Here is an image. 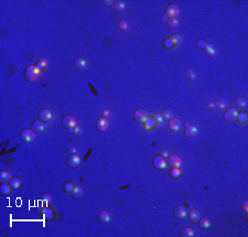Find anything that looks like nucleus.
<instances>
[{
  "instance_id": "nucleus-1",
  "label": "nucleus",
  "mask_w": 248,
  "mask_h": 237,
  "mask_svg": "<svg viewBox=\"0 0 248 237\" xmlns=\"http://www.w3.org/2000/svg\"><path fill=\"white\" fill-rule=\"evenodd\" d=\"M24 77L30 83H35L41 77V69L37 65H29L24 69Z\"/></svg>"
},
{
  "instance_id": "nucleus-2",
  "label": "nucleus",
  "mask_w": 248,
  "mask_h": 237,
  "mask_svg": "<svg viewBox=\"0 0 248 237\" xmlns=\"http://www.w3.org/2000/svg\"><path fill=\"white\" fill-rule=\"evenodd\" d=\"M238 110L236 108H228V109L225 110L224 113V120L227 122H237V116H238Z\"/></svg>"
},
{
  "instance_id": "nucleus-3",
  "label": "nucleus",
  "mask_w": 248,
  "mask_h": 237,
  "mask_svg": "<svg viewBox=\"0 0 248 237\" xmlns=\"http://www.w3.org/2000/svg\"><path fill=\"white\" fill-rule=\"evenodd\" d=\"M20 138L24 142H32L37 138V133H34L32 129H23L20 133Z\"/></svg>"
},
{
  "instance_id": "nucleus-4",
  "label": "nucleus",
  "mask_w": 248,
  "mask_h": 237,
  "mask_svg": "<svg viewBox=\"0 0 248 237\" xmlns=\"http://www.w3.org/2000/svg\"><path fill=\"white\" fill-rule=\"evenodd\" d=\"M148 117H149V115H148L147 110L142 109V108H139L133 113V119L139 124H143Z\"/></svg>"
},
{
  "instance_id": "nucleus-5",
  "label": "nucleus",
  "mask_w": 248,
  "mask_h": 237,
  "mask_svg": "<svg viewBox=\"0 0 248 237\" xmlns=\"http://www.w3.org/2000/svg\"><path fill=\"white\" fill-rule=\"evenodd\" d=\"M32 130L37 133H44L48 128H49V125L45 124V122H41V120H35V122H32V126H31Z\"/></svg>"
},
{
  "instance_id": "nucleus-6",
  "label": "nucleus",
  "mask_w": 248,
  "mask_h": 237,
  "mask_svg": "<svg viewBox=\"0 0 248 237\" xmlns=\"http://www.w3.org/2000/svg\"><path fill=\"white\" fill-rule=\"evenodd\" d=\"M81 162H82L81 158H80L76 153H74V154H69V156L67 157V159H66L67 165H69V168H72V169H75V168H77V167H80Z\"/></svg>"
},
{
  "instance_id": "nucleus-7",
  "label": "nucleus",
  "mask_w": 248,
  "mask_h": 237,
  "mask_svg": "<svg viewBox=\"0 0 248 237\" xmlns=\"http://www.w3.org/2000/svg\"><path fill=\"white\" fill-rule=\"evenodd\" d=\"M180 12V8L176 5L172 3V5H169V6L165 8V15L167 16L169 19H174L176 16L179 15Z\"/></svg>"
},
{
  "instance_id": "nucleus-8",
  "label": "nucleus",
  "mask_w": 248,
  "mask_h": 237,
  "mask_svg": "<svg viewBox=\"0 0 248 237\" xmlns=\"http://www.w3.org/2000/svg\"><path fill=\"white\" fill-rule=\"evenodd\" d=\"M38 117H39V120H41V122H48L52 118V113H51V110H50L49 108H42V109L39 110Z\"/></svg>"
},
{
  "instance_id": "nucleus-9",
  "label": "nucleus",
  "mask_w": 248,
  "mask_h": 237,
  "mask_svg": "<svg viewBox=\"0 0 248 237\" xmlns=\"http://www.w3.org/2000/svg\"><path fill=\"white\" fill-rule=\"evenodd\" d=\"M152 164L157 170H163L165 168V165H167V162H165V158L162 156H156L152 160Z\"/></svg>"
},
{
  "instance_id": "nucleus-10",
  "label": "nucleus",
  "mask_w": 248,
  "mask_h": 237,
  "mask_svg": "<svg viewBox=\"0 0 248 237\" xmlns=\"http://www.w3.org/2000/svg\"><path fill=\"white\" fill-rule=\"evenodd\" d=\"M96 128H97L98 131L101 133H105L107 130L109 129V122H108V119L106 118H99L96 122Z\"/></svg>"
},
{
  "instance_id": "nucleus-11",
  "label": "nucleus",
  "mask_w": 248,
  "mask_h": 237,
  "mask_svg": "<svg viewBox=\"0 0 248 237\" xmlns=\"http://www.w3.org/2000/svg\"><path fill=\"white\" fill-rule=\"evenodd\" d=\"M168 163H169V165H170L171 168H180L182 165L181 157L178 156V154H172V156L169 157Z\"/></svg>"
},
{
  "instance_id": "nucleus-12",
  "label": "nucleus",
  "mask_w": 248,
  "mask_h": 237,
  "mask_svg": "<svg viewBox=\"0 0 248 237\" xmlns=\"http://www.w3.org/2000/svg\"><path fill=\"white\" fill-rule=\"evenodd\" d=\"M181 120L179 118H172L169 120V129L173 133H178L181 128Z\"/></svg>"
},
{
  "instance_id": "nucleus-13",
  "label": "nucleus",
  "mask_w": 248,
  "mask_h": 237,
  "mask_svg": "<svg viewBox=\"0 0 248 237\" xmlns=\"http://www.w3.org/2000/svg\"><path fill=\"white\" fill-rule=\"evenodd\" d=\"M62 124H63V126H65L66 128H72V127H75L76 126V120L74 117H72V116H64L63 119H62Z\"/></svg>"
},
{
  "instance_id": "nucleus-14",
  "label": "nucleus",
  "mask_w": 248,
  "mask_h": 237,
  "mask_svg": "<svg viewBox=\"0 0 248 237\" xmlns=\"http://www.w3.org/2000/svg\"><path fill=\"white\" fill-rule=\"evenodd\" d=\"M201 216H202V215H201V212H200L199 210H196V208H193V210L190 211L188 217L191 223H197L200 218H201Z\"/></svg>"
},
{
  "instance_id": "nucleus-15",
  "label": "nucleus",
  "mask_w": 248,
  "mask_h": 237,
  "mask_svg": "<svg viewBox=\"0 0 248 237\" xmlns=\"http://www.w3.org/2000/svg\"><path fill=\"white\" fill-rule=\"evenodd\" d=\"M73 64H74V67H75L76 69H78V71H83V69H85L87 66L86 61H85L83 58H76L75 60H74V63Z\"/></svg>"
},
{
  "instance_id": "nucleus-16",
  "label": "nucleus",
  "mask_w": 248,
  "mask_h": 237,
  "mask_svg": "<svg viewBox=\"0 0 248 237\" xmlns=\"http://www.w3.org/2000/svg\"><path fill=\"white\" fill-rule=\"evenodd\" d=\"M97 217H98V221H99V223H101V224H107V223L109 222V220H110L109 213H108L107 211H105V210H103V211L99 212Z\"/></svg>"
},
{
  "instance_id": "nucleus-17",
  "label": "nucleus",
  "mask_w": 248,
  "mask_h": 237,
  "mask_svg": "<svg viewBox=\"0 0 248 237\" xmlns=\"http://www.w3.org/2000/svg\"><path fill=\"white\" fill-rule=\"evenodd\" d=\"M173 213H174V216H175L176 218H179V220H182V218H184V217L186 216V211H185V208L181 205L176 206V207L174 208Z\"/></svg>"
},
{
  "instance_id": "nucleus-18",
  "label": "nucleus",
  "mask_w": 248,
  "mask_h": 237,
  "mask_svg": "<svg viewBox=\"0 0 248 237\" xmlns=\"http://www.w3.org/2000/svg\"><path fill=\"white\" fill-rule=\"evenodd\" d=\"M143 127L146 130H152L157 127V122H156V119L153 117H148L146 119V122H143Z\"/></svg>"
},
{
  "instance_id": "nucleus-19",
  "label": "nucleus",
  "mask_w": 248,
  "mask_h": 237,
  "mask_svg": "<svg viewBox=\"0 0 248 237\" xmlns=\"http://www.w3.org/2000/svg\"><path fill=\"white\" fill-rule=\"evenodd\" d=\"M196 133H197V128L195 127V126H188V127H185L184 129V135L188 138H193L194 136L196 135Z\"/></svg>"
},
{
  "instance_id": "nucleus-20",
  "label": "nucleus",
  "mask_w": 248,
  "mask_h": 237,
  "mask_svg": "<svg viewBox=\"0 0 248 237\" xmlns=\"http://www.w3.org/2000/svg\"><path fill=\"white\" fill-rule=\"evenodd\" d=\"M71 195H72L74 199H82L84 195V190L81 186H74L73 191L71 192Z\"/></svg>"
},
{
  "instance_id": "nucleus-21",
  "label": "nucleus",
  "mask_w": 248,
  "mask_h": 237,
  "mask_svg": "<svg viewBox=\"0 0 248 237\" xmlns=\"http://www.w3.org/2000/svg\"><path fill=\"white\" fill-rule=\"evenodd\" d=\"M11 179H12L11 173H10L9 171L2 170L1 172H0V180H1V182H2V183L10 182V181H11Z\"/></svg>"
},
{
  "instance_id": "nucleus-22",
  "label": "nucleus",
  "mask_w": 248,
  "mask_h": 237,
  "mask_svg": "<svg viewBox=\"0 0 248 237\" xmlns=\"http://www.w3.org/2000/svg\"><path fill=\"white\" fill-rule=\"evenodd\" d=\"M204 51L206 53V55H208V56H214V55L216 54V46L212 43H208L205 46Z\"/></svg>"
},
{
  "instance_id": "nucleus-23",
  "label": "nucleus",
  "mask_w": 248,
  "mask_h": 237,
  "mask_svg": "<svg viewBox=\"0 0 248 237\" xmlns=\"http://www.w3.org/2000/svg\"><path fill=\"white\" fill-rule=\"evenodd\" d=\"M169 175L172 178L173 180H178L181 178L182 175V171L180 168H172L170 171H169Z\"/></svg>"
},
{
  "instance_id": "nucleus-24",
  "label": "nucleus",
  "mask_w": 248,
  "mask_h": 237,
  "mask_svg": "<svg viewBox=\"0 0 248 237\" xmlns=\"http://www.w3.org/2000/svg\"><path fill=\"white\" fill-rule=\"evenodd\" d=\"M199 227L201 229H207L208 227H210V225H211V222H210V220L208 218H206V217H201L199 220Z\"/></svg>"
},
{
  "instance_id": "nucleus-25",
  "label": "nucleus",
  "mask_w": 248,
  "mask_h": 237,
  "mask_svg": "<svg viewBox=\"0 0 248 237\" xmlns=\"http://www.w3.org/2000/svg\"><path fill=\"white\" fill-rule=\"evenodd\" d=\"M22 185V181L19 178H12L11 181H10V186L12 188V190H18V189L21 188Z\"/></svg>"
},
{
  "instance_id": "nucleus-26",
  "label": "nucleus",
  "mask_w": 248,
  "mask_h": 237,
  "mask_svg": "<svg viewBox=\"0 0 248 237\" xmlns=\"http://www.w3.org/2000/svg\"><path fill=\"white\" fill-rule=\"evenodd\" d=\"M247 98H245V97H239V98L236 99V106L237 108H239V109H245L246 107H247Z\"/></svg>"
},
{
  "instance_id": "nucleus-27",
  "label": "nucleus",
  "mask_w": 248,
  "mask_h": 237,
  "mask_svg": "<svg viewBox=\"0 0 248 237\" xmlns=\"http://www.w3.org/2000/svg\"><path fill=\"white\" fill-rule=\"evenodd\" d=\"M112 8H113V10L114 11H117V12H119V11H122L125 9V2L124 1H115V2L113 3V6H112Z\"/></svg>"
},
{
  "instance_id": "nucleus-28",
  "label": "nucleus",
  "mask_w": 248,
  "mask_h": 237,
  "mask_svg": "<svg viewBox=\"0 0 248 237\" xmlns=\"http://www.w3.org/2000/svg\"><path fill=\"white\" fill-rule=\"evenodd\" d=\"M180 234H181L182 237H192L195 235V232L191 228V227H185V228L182 229Z\"/></svg>"
},
{
  "instance_id": "nucleus-29",
  "label": "nucleus",
  "mask_w": 248,
  "mask_h": 237,
  "mask_svg": "<svg viewBox=\"0 0 248 237\" xmlns=\"http://www.w3.org/2000/svg\"><path fill=\"white\" fill-rule=\"evenodd\" d=\"M11 186L8 184V183H2V185H1V188H0V191H1V194H3V195H9L10 194V192H11Z\"/></svg>"
},
{
  "instance_id": "nucleus-30",
  "label": "nucleus",
  "mask_w": 248,
  "mask_h": 237,
  "mask_svg": "<svg viewBox=\"0 0 248 237\" xmlns=\"http://www.w3.org/2000/svg\"><path fill=\"white\" fill-rule=\"evenodd\" d=\"M237 120L239 122H242V124H246L248 120V115L246 111H240V113H238V116H237Z\"/></svg>"
},
{
  "instance_id": "nucleus-31",
  "label": "nucleus",
  "mask_w": 248,
  "mask_h": 237,
  "mask_svg": "<svg viewBox=\"0 0 248 237\" xmlns=\"http://www.w3.org/2000/svg\"><path fill=\"white\" fill-rule=\"evenodd\" d=\"M73 189H74V184H73L72 181H66V182L63 184V190L66 193H71V192L73 191Z\"/></svg>"
},
{
  "instance_id": "nucleus-32",
  "label": "nucleus",
  "mask_w": 248,
  "mask_h": 237,
  "mask_svg": "<svg viewBox=\"0 0 248 237\" xmlns=\"http://www.w3.org/2000/svg\"><path fill=\"white\" fill-rule=\"evenodd\" d=\"M217 108H219V109H226L228 106V101H226V99H219V101H216V105H215Z\"/></svg>"
},
{
  "instance_id": "nucleus-33",
  "label": "nucleus",
  "mask_w": 248,
  "mask_h": 237,
  "mask_svg": "<svg viewBox=\"0 0 248 237\" xmlns=\"http://www.w3.org/2000/svg\"><path fill=\"white\" fill-rule=\"evenodd\" d=\"M185 76H186V78H188V80H190V81H193V80H195V78H196V72L194 71L193 69H186V72H185Z\"/></svg>"
},
{
  "instance_id": "nucleus-34",
  "label": "nucleus",
  "mask_w": 248,
  "mask_h": 237,
  "mask_svg": "<svg viewBox=\"0 0 248 237\" xmlns=\"http://www.w3.org/2000/svg\"><path fill=\"white\" fill-rule=\"evenodd\" d=\"M162 118H163V120H170V119L173 118V113L171 111L170 109H165L163 110V113H162Z\"/></svg>"
},
{
  "instance_id": "nucleus-35",
  "label": "nucleus",
  "mask_w": 248,
  "mask_h": 237,
  "mask_svg": "<svg viewBox=\"0 0 248 237\" xmlns=\"http://www.w3.org/2000/svg\"><path fill=\"white\" fill-rule=\"evenodd\" d=\"M170 38L172 39L174 45H179V44H181L182 40H183V38H182L181 34H173V35H171Z\"/></svg>"
},
{
  "instance_id": "nucleus-36",
  "label": "nucleus",
  "mask_w": 248,
  "mask_h": 237,
  "mask_svg": "<svg viewBox=\"0 0 248 237\" xmlns=\"http://www.w3.org/2000/svg\"><path fill=\"white\" fill-rule=\"evenodd\" d=\"M163 46H165V49H172L173 46H174V43H173L172 39L165 38V40H163Z\"/></svg>"
},
{
  "instance_id": "nucleus-37",
  "label": "nucleus",
  "mask_w": 248,
  "mask_h": 237,
  "mask_svg": "<svg viewBox=\"0 0 248 237\" xmlns=\"http://www.w3.org/2000/svg\"><path fill=\"white\" fill-rule=\"evenodd\" d=\"M168 26H169V28H172V29H174V28H176V27L179 26V21H178V19H169L168 20Z\"/></svg>"
},
{
  "instance_id": "nucleus-38",
  "label": "nucleus",
  "mask_w": 248,
  "mask_h": 237,
  "mask_svg": "<svg viewBox=\"0 0 248 237\" xmlns=\"http://www.w3.org/2000/svg\"><path fill=\"white\" fill-rule=\"evenodd\" d=\"M153 118L156 119V122H157V127H160V126H162L163 125V118H162V116L160 115V114H156V115L153 116Z\"/></svg>"
},
{
  "instance_id": "nucleus-39",
  "label": "nucleus",
  "mask_w": 248,
  "mask_h": 237,
  "mask_svg": "<svg viewBox=\"0 0 248 237\" xmlns=\"http://www.w3.org/2000/svg\"><path fill=\"white\" fill-rule=\"evenodd\" d=\"M46 65H48V62H46V60H44V58H39L38 61H37V66L40 69L46 67Z\"/></svg>"
},
{
  "instance_id": "nucleus-40",
  "label": "nucleus",
  "mask_w": 248,
  "mask_h": 237,
  "mask_svg": "<svg viewBox=\"0 0 248 237\" xmlns=\"http://www.w3.org/2000/svg\"><path fill=\"white\" fill-rule=\"evenodd\" d=\"M43 214L45 215V217L48 220H51V216H53V211L51 208L45 207V210H43Z\"/></svg>"
},
{
  "instance_id": "nucleus-41",
  "label": "nucleus",
  "mask_w": 248,
  "mask_h": 237,
  "mask_svg": "<svg viewBox=\"0 0 248 237\" xmlns=\"http://www.w3.org/2000/svg\"><path fill=\"white\" fill-rule=\"evenodd\" d=\"M74 133H75L76 136H82L84 133V129L82 126H75L74 127Z\"/></svg>"
},
{
  "instance_id": "nucleus-42",
  "label": "nucleus",
  "mask_w": 248,
  "mask_h": 237,
  "mask_svg": "<svg viewBox=\"0 0 248 237\" xmlns=\"http://www.w3.org/2000/svg\"><path fill=\"white\" fill-rule=\"evenodd\" d=\"M118 28H119L120 30H122V31H126V30L128 29V23H127V21L121 20L120 22L118 23Z\"/></svg>"
},
{
  "instance_id": "nucleus-43",
  "label": "nucleus",
  "mask_w": 248,
  "mask_h": 237,
  "mask_svg": "<svg viewBox=\"0 0 248 237\" xmlns=\"http://www.w3.org/2000/svg\"><path fill=\"white\" fill-rule=\"evenodd\" d=\"M206 42H205V40H203V39H200V40L196 41V46L199 48V49H205V46H206Z\"/></svg>"
},
{
  "instance_id": "nucleus-44",
  "label": "nucleus",
  "mask_w": 248,
  "mask_h": 237,
  "mask_svg": "<svg viewBox=\"0 0 248 237\" xmlns=\"http://www.w3.org/2000/svg\"><path fill=\"white\" fill-rule=\"evenodd\" d=\"M112 115H113V113H112V110H110V109H104V110H103V118L109 119L110 117H112Z\"/></svg>"
},
{
  "instance_id": "nucleus-45",
  "label": "nucleus",
  "mask_w": 248,
  "mask_h": 237,
  "mask_svg": "<svg viewBox=\"0 0 248 237\" xmlns=\"http://www.w3.org/2000/svg\"><path fill=\"white\" fill-rule=\"evenodd\" d=\"M92 151H93V148H92V147H90L88 149H87L86 153H85V156H84V158H83V162H86L87 160H88L90 156L92 154Z\"/></svg>"
},
{
  "instance_id": "nucleus-46",
  "label": "nucleus",
  "mask_w": 248,
  "mask_h": 237,
  "mask_svg": "<svg viewBox=\"0 0 248 237\" xmlns=\"http://www.w3.org/2000/svg\"><path fill=\"white\" fill-rule=\"evenodd\" d=\"M87 86L90 87V90H92L93 95H94V96H98V92L95 90V87L93 86V84H92V83H90H90H87Z\"/></svg>"
},
{
  "instance_id": "nucleus-47",
  "label": "nucleus",
  "mask_w": 248,
  "mask_h": 237,
  "mask_svg": "<svg viewBox=\"0 0 248 237\" xmlns=\"http://www.w3.org/2000/svg\"><path fill=\"white\" fill-rule=\"evenodd\" d=\"M114 2L115 1H113V0H103V5H105V6H113Z\"/></svg>"
},
{
  "instance_id": "nucleus-48",
  "label": "nucleus",
  "mask_w": 248,
  "mask_h": 237,
  "mask_svg": "<svg viewBox=\"0 0 248 237\" xmlns=\"http://www.w3.org/2000/svg\"><path fill=\"white\" fill-rule=\"evenodd\" d=\"M42 200H44L46 202H50V201H51V195H50V194H43V195H42Z\"/></svg>"
},
{
  "instance_id": "nucleus-49",
  "label": "nucleus",
  "mask_w": 248,
  "mask_h": 237,
  "mask_svg": "<svg viewBox=\"0 0 248 237\" xmlns=\"http://www.w3.org/2000/svg\"><path fill=\"white\" fill-rule=\"evenodd\" d=\"M215 107H216V106H215L213 103H210V104L207 105V109L211 110V111H214V110H215Z\"/></svg>"
},
{
  "instance_id": "nucleus-50",
  "label": "nucleus",
  "mask_w": 248,
  "mask_h": 237,
  "mask_svg": "<svg viewBox=\"0 0 248 237\" xmlns=\"http://www.w3.org/2000/svg\"><path fill=\"white\" fill-rule=\"evenodd\" d=\"M247 204H248V201H245V202H244V204H243V211H244V213H248Z\"/></svg>"
},
{
  "instance_id": "nucleus-51",
  "label": "nucleus",
  "mask_w": 248,
  "mask_h": 237,
  "mask_svg": "<svg viewBox=\"0 0 248 237\" xmlns=\"http://www.w3.org/2000/svg\"><path fill=\"white\" fill-rule=\"evenodd\" d=\"M69 154H74V153H76V149L74 147L69 148Z\"/></svg>"
},
{
  "instance_id": "nucleus-52",
  "label": "nucleus",
  "mask_w": 248,
  "mask_h": 237,
  "mask_svg": "<svg viewBox=\"0 0 248 237\" xmlns=\"http://www.w3.org/2000/svg\"><path fill=\"white\" fill-rule=\"evenodd\" d=\"M168 20H169V18H168L165 15L161 16V21H162V22H168Z\"/></svg>"
},
{
  "instance_id": "nucleus-53",
  "label": "nucleus",
  "mask_w": 248,
  "mask_h": 237,
  "mask_svg": "<svg viewBox=\"0 0 248 237\" xmlns=\"http://www.w3.org/2000/svg\"><path fill=\"white\" fill-rule=\"evenodd\" d=\"M129 188H130V184H127L126 186H120V188H119V190L124 191V190H126V189H129Z\"/></svg>"
},
{
  "instance_id": "nucleus-54",
  "label": "nucleus",
  "mask_w": 248,
  "mask_h": 237,
  "mask_svg": "<svg viewBox=\"0 0 248 237\" xmlns=\"http://www.w3.org/2000/svg\"><path fill=\"white\" fill-rule=\"evenodd\" d=\"M67 133H74V127L67 128Z\"/></svg>"
}]
</instances>
